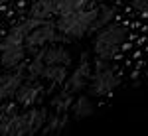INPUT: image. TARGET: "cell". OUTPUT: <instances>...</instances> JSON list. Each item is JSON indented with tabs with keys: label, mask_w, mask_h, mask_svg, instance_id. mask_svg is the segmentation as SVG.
<instances>
[{
	"label": "cell",
	"mask_w": 148,
	"mask_h": 136,
	"mask_svg": "<svg viewBox=\"0 0 148 136\" xmlns=\"http://www.w3.org/2000/svg\"><path fill=\"white\" fill-rule=\"evenodd\" d=\"M97 8H79L75 12H69L59 16L57 22V30L63 32L69 38H83L95 30V22H97Z\"/></svg>",
	"instance_id": "2"
},
{
	"label": "cell",
	"mask_w": 148,
	"mask_h": 136,
	"mask_svg": "<svg viewBox=\"0 0 148 136\" xmlns=\"http://www.w3.org/2000/svg\"><path fill=\"white\" fill-rule=\"evenodd\" d=\"M130 6L138 14H146L148 12V0H130Z\"/></svg>",
	"instance_id": "6"
},
{
	"label": "cell",
	"mask_w": 148,
	"mask_h": 136,
	"mask_svg": "<svg viewBox=\"0 0 148 136\" xmlns=\"http://www.w3.org/2000/svg\"><path fill=\"white\" fill-rule=\"evenodd\" d=\"M89 79H91V67L87 61H81L77 69L71 73V81H69V93H77V91L85 89L89 85Z\"/></svg>",
	"instance_id": "4"
},
{
	"label": "cell",
	"mask_w": 148,
	"mask_h": 136,
	"mask_svg": "<svg viewBox=\"0 0 148 136\" xmlns=\"http://www.w3.org/2000/svg\"><path fill=\"white\" fill-rule=\"evenodd\" d=\"M126 30L125 24H107L99 28V34L95 38V44H93V51L99 59H113L119 49L123 47V44L126 42Z\"/></svg>",
	"instance_id": "1"
},
{
	"label": "cell",
	"mask_w": 148,
	"mask_h": 136,
	"mask_svg": "<svg viewBox=\"0 0 148 136\" xmlns=\"http://www.w3.org/2000/svg\"><path fill=\"white\" fill-rule=\"evenodd\" d=\"M71 107H73V116L75 118H87L89 114L95 113V103L89 97H85V95L77 97V101L73 103Z\"/></svg>",
	"instance_id": "5"
},
{
	"label": "cell",
	"mask_w": 148,
	"mask_h": 136,
	"mask_svg": "<svg viewBox=\"0 0 148 136\" xmlns=\"http://www.w3.org/2000/svg\"><path fill=\"white\" fill-rule=\"evenodd\" d=\"M119 83L121 81H119L114 67L111 65V59H97L95 69L91 71V79H89L93 95L95 97H107L119 87Z\"/></svg>",
	"instance_id": "3"
}]
</instances>
